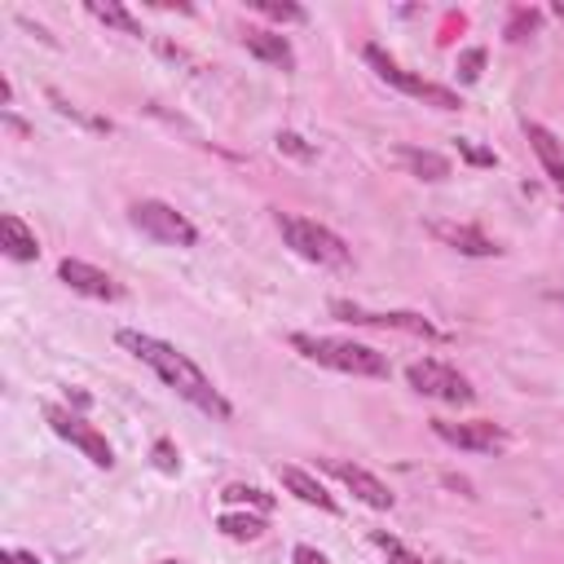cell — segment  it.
Segmentation results:
<instances>
[{"instance_id": "1", "label": "cell", "mask_w": 564, "mask_h": 564, "mask_svg": "<svg viewBox=\"0 0 564 564\" xmlns=\"http://www.w3.org/2000/svg\"><path fill=\"white\" fill-rule=\"evenodd\" d=\"M115 339H119V348H128L137 361H145V366H150L176 397H185L194 410H203V414L216 419V423H229V419H234V405L220 397V388H216L181 348H172L167 339H154V335H145V330H128V326H123Z\"/></svg>"}, {"instance_id": "2", "label": "cell", "mask_w": 564, "mask_h": 564, "mask_svg": "<svg viewBox=\"0 0 564 564\" xmlns=\"http://www.w3.org/2000/svg\"><path fill=\"white\" fill-rule=\"evenodd\" d=\"M291 348L326 370H339V375H361V379H388L392 366L383 352L366 348V344H352V339H335V335H308V330H295L291 335Z\"/></svg>"}, {"instance_id": "3", "label": "cell", "mask_w": 564, "mask_h": 564, "mask_svg": "<svg viewBox=\"0 0 564 564\" xmlns=\"http://www.w3.org/2000/svg\"><path fill=\"white\" fill-rule=\"evenodd\" d=\"M278 234H282V242H286L295 256H304V260H313V264L344 269V264L352 260L348 242H344L335 229H326V225H317V220H308V216L278 212Z\"/></svg>"}, {"instance_id": "4", "label": "cell", "mask_w": 564, "mask_h": 564, "mask_svg": "<svg viewBox=\"0 0 564 564\" xmlns=\"http://www.w3.org/2000/svg\"><path fill=\"white\" fill-rule=\"evenodd\" d=\"M361 57L370 62V70H375L388 88H397V93H405V97H414V101H423V106H436V110H458V93H454V88L432 84V79H423V75L405 70V66H401L397 57H388L379 44H366V48H361Z\"/></svg>"}, {"instance_id": "5", "label": "cell", "mask_w": 564, "mask_h": 564, "mask_svg": "<svg viewBox=\"0 0 564 564\" xmlns=\"http://www.w3.org/2000/svg\"><path fill=\"white\" fill-rule=\"evenodd\" d=\"M128 220H132L145 238L167 242V247H194V242H198V229H194L172 203H163V198H137V203L128 207Z\"/></svg>"}, {"instance_id": "6", "label": "cell", "mask_w": 564, "mask_h": 564, "mask_svg": "<svg viewBox=\"0 0 564 564\" xmlns=\"http://www.w3.org/2000/svg\"><path fill=\"white\" fill-rule=\"evenodd\" d=\"M405 379H410L414 392H423V397H432V401H445V405H471V401H476V388L467 383V375H458L454 366L432 361V357L410 361V366H405Z\"/></svg>"}, {"instance_id": "7", "label": "cell", "mask_w": 564, "mask_h": 564, "mask_svg": "<svg viewBox=\"0 0 564 564\" xmlns=\"http://www.w3.org/2000/svg\"><path fill=\"white\" fill-rule=\"evenodd\" d=\"M44 419H48V427H53L62 441H70L93 467H101V471L115 467V449H110V441H106L84 414H70L66 405H53V401H48V405H44Z\"/></svg>"}, {"instance_id": "8", "label": "cell", "mask_w": 564, "mask_h": 564, "mask_svg": "<svg viewBox=\"0 0 564 564\" xmlns=\"http://www.w3.org/2000/svg\"><path fill=\"white\" fill-rule=\"evenodd\" d=\"M330 313L335 317H344V322H352V326H379V330H405V335H423V339H436L441 330L423 317V313H405V308H397V313H370V308H361V304H348V300H330Z\"/></svg>"}, {"instance_id": "9", "label": "cell", "mask_w": 564, "mask_h": 564, "mask_svg": "<svg viewBox=\"0 0 564 564\" xmlns=\"http://www.w3.org/2000/svg\"><path fill=\"white\" fill-rule=\"evenodd\" d=\"M432 432L454 445V449H471V454H498L507 445V432L489 419H471V423H449V419H432Z\"/></svg>"}, {"instance_id": "10", "label": "cell", "mask_w": 564, "mask_h": 564, "mask_svg": "<svg viewBox=\"0 0 564 564\" xmlns=\"http://www.w3.org/2000/svg\"><path fill=\"white\" fill-rule=\"evenodd\" d=\"M322 467L344 485V489H352V498H361L366 507H375V511H392V489L379 480V476H370L366 467H357V463H344V458H322Z\"/></svg>"}, {"instance_id": "11", "label": "cell", "mask_w": 564, "mask_h": 564, "mask_svg": "<svg viewBox=\"0 0 564 564\" xmlns=\"http://www.w3.org/2000/svg\"><path fill=\"white\" fill-rule=\"evenodd\" d=\"M57 278L70 286V291H79V295H88V300H106V304H115V300H123V286L106 273V269H97V264H88V260H62L57 264Z\"/></svg>"}, {"instance_id": "12", "label": "cell", "mask_w": 564, "mask_h": 564, "mask_svg": "<svg viewBox=\"0 0 564 564\" xmlns=\"http://www.w3.org/2000/svg\"><path fill=\"white\" fill-rule=\"evenodd\" d=\"M278 480H282V489H286V494H295L304 507H317V511H330V516L339 511V502L326 494V485H322L317 476H308L304 467H295V463H282V467H278Z\"/></svg>"}, {"instance_id": "13", "label": "cell", "mask_w": 564, "mask_h": 564, "mask_svg": "<svg viewBox=\"0 0 564 564\" xmlns=\"http://www.w3.org/2000/svg\"><path fill=\"white\" fill-rule=\"evenodd\" d=\"M445 247H454V251H463V256H498L502 247L489 238V234H480L476 225H454V220H432L427 225Z\"/></svg>"}, {"instance_id": "14", "label": "cell", "mask_w": 564, "mask_h": 564, "mask_svg": "<svg viewBox=\"0 0 564 564\" xmlns=\"http://www.w3.org/2000/svg\"><path fill=\"white\" fill-rule=\"evenodd\" d=\"M242 44H247L251 57H260V62H269L278 70H295V48L286 44V35L264 31V26H247L242 31Z\"/></svg>"}, {"instance_id": "15", "label": "cell", "mask_w": 564, "mask_h": 564, "mask_svg": "<svg viewBox=\"0 0 564 564\" xmlns=\"http://www.w3.org/2000/svg\"><path fill=\"white\" fill-rule=\"evenodd\" d=\"M524 137H529V145H533V154H538L542 172L551 176V185L564 194V150H560L555 132H551L546 123H529V119H524Z\"/></svg>"}, {"instance_id": "16", "label": "cell", "mask_w": 564, "mask_h": 564, "mask_svg": "<svg viewBox=\"0 0 564 564\" xmlns=\"http://www.w3.org/2000/svg\"><path fill=\"white\" fill-rule=\"evenodd\" d=\"M0 247H4V256L9 260H18V264H26V260H35L40 256V238H35V229L22 220V216H13V212H4L0 216Z\"/></svg>"}, {"instance_id": "17", "label": "cell", "mask_w": 564, "mask_h": 564, "mask_svg": "<svg viewBox=\"0 0 564 564\" xmlns=\"http://www.w3.org/2000/svg\"><path fill=\"white\" fill-rule=\"evenodd\" d=\"M397 159H401V167H405L410 176H419V181H445V176H449V159L436 154V150L397 145Z\"/></svg>"}, {"instance_id": "18", "label": "cell", "mask_w": 564, "mask_h": 564, "mask_svg": "<svg viewBox=\"0 0 564 564\" xmlns=\"http://www.w3.org/2000/svg\"><path fill=\"white\" fill-rule=\"evenodd\" d=\"M97 22H106V26H115V31H123V35H141V22L119 4V0H88L84 4Z\"/></svg>"}, {"instance_id": "19", "label": "cell", "mask_w": 564, "mask_h": 564, "mask_svg": "<svg viewBox=\"0 0 564 564\" xmlns=\"http://www.w3.org/2000/svg\"><path fill=\"white\" fill-rule=\"evenodd\" d=\"M216 529H220L225 538H234V542H256V538H264V520L251 516V511H225V516L216 520Z\"/></svg>"}, {"instance_id": "20", "label": "cell", "mask_w": 564, "mask_h": 564, "mask_svg": "<svg viewBox=\"0 0 564 564\" xmlns=\"http://www.w3.org/2000/svg\"><path fill=\"white\" fill-rule=\"evenodd\" d=\"M538 26H542V13L529 9V4H516L511 18H507V31H502V35H507V44H520V40H529Z\"/></svg>"}, {"instance_id": "21", "label": "cell", "mask_w": 564, "mask_h": 564, "mask_svg": "<svg viewBox=\"0 0 564 564\" xmlns=\"http://www.w3.org/2000/svg\"><path fill=\"white\" fill-rule=\"evenodd\" d=\"M220 498H225V502L256 507V511H269V507H273V494H264V489H256V485H225Z\"/></svg>"}, {"instance_id": "22", "label": "cell", "mask_w": 564, "mask_h": 564, "mask_svg": "<svg viewBox=\"0 0 564 564\" xmlns=\"http://www.w3.org/2000/svg\"><path fill=\"white\" fill-rule=\"evenodd\" d=\"M370 542L388 555V564H423V560H419L401 538H392V533H379V529H375V533H370Z\"/></svg>"}, {"instance_id": "23", "label": "cell", "mask_w": 564, "mask_h": 564, "mask_svg": "<svg viewBox=\"0 0 564 564\" xmlns=\"http://www.w3.org/2000/svg\"><path fill=\"white\" fill-rule=\"evenodd\" d=\"M251 9L264 13V18H273V22H304L308 18L300 4H286V0H251Z\"/></svg>"}, {"instance_id": "24", "label": "cell", "mask_w": 564, "mask_h": 564, "mask_svg": "<svg viewBox=\"0 0 564 564\" xmlns=\"http://www.w3.org/2000/svg\"><path fill=\"white\" fill-rule=\"evenodd\" d=\"M150 458H154V467H159L163 476H176V471H181V454H176V445H172L167 436H163V441H154Z\"/></svg>"}, {"instance_id": "25", "label": "cell", "mask_w": 564, "mask_h": 564, "mask_svg": "<svg viewBox=\"0 0 564 564\" xmlns=\"http://www.w3.org/2000/svg\"><path fill=\"white\" fill-rule=\"evenodd\" d=\"M480 70H485V48H463L458 53V79L463 84H476Z\"/></svg>"}, {"instance_id": "26", "label": "cell", "mask_w": 564, "mask_h": 564, "mask_svg": "<svg viewBox=\"0 0 564 564\" xmlns=\"http://www.w3.org/2000/svg\"><path fill=\"white\" fill-rule=\"evenodd\" d=\"M278 150L295 154V159H313V145H304V137H295V132H278Z\"/></svg>"}, {"instance_id": "27", "label": "cell", "mask_w": 564, "mask_h": 564, "mask_svg": "<svg viewBox=\"0 0 564 564\" xmlns=\"http://www.w3.org/2000/svg\"><path fill=\"white\" fill-rule=\"evenodd\" d=\"M458 154H463L467 163H476V167H494V150H480V145H471L467 137H458Z\"/></svg>"}, {"instance_id": "28", "label": "cell", "mask_w": 564, "mask_h": 564, "mask_svg": "<svg viewBox=\"0 0 564 564\" xmlns=\"http://www.w3.org/2000/svg\"><path fill=\"white\" fill-rule=\"evenodd\" d=\"M291 564H330V560H326V555H322L317 546H308V542H300V546L291 551Z\"/></svg>"}, {"instance_id": "29", "label": "cell", "mask_w": 564, "mask_h": 564, "mask_svg": "<svg viewBox=\"0 0 564 564\" xmlns=\"http://www.w3.org/2000/svg\"><path fill=\"white\" fill-rule=\"evenodd\" d=\"M0 564H40L35 551H22V546H4L0 551Z\"/></svg>"}, {"instance_id": "30", "label": "cell", "mask_w": 564, "mask_h": 564, "mask_svg": "<svg viewBox=\"0 0 564 564\" xmlns=\"http://www.w3.org/2000/svg\"><path fill=\"white\" fill-rule=\"evenodd\" d=\"M154 564H185V560H154Z\"/></svg>"}]
</instances>
